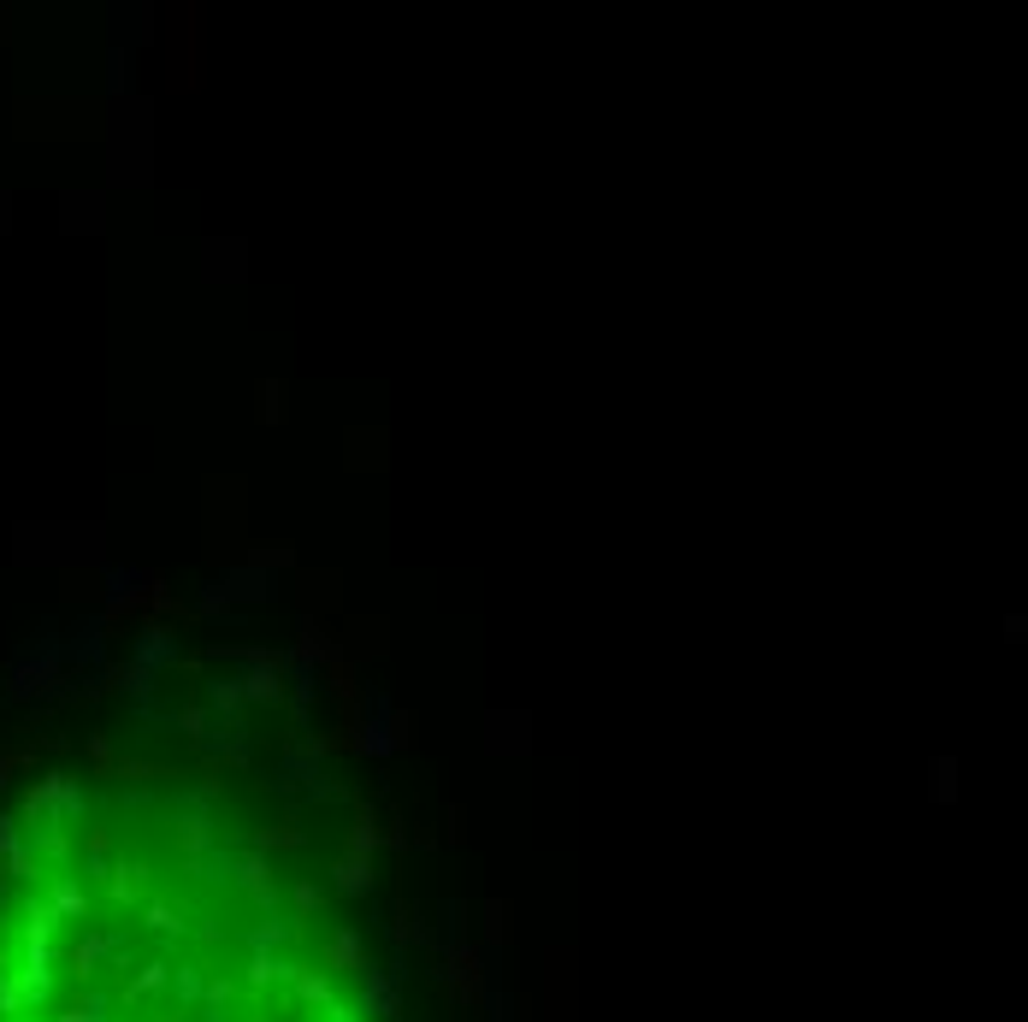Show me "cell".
<instances>
[{"instance_id":"1","label":"cell","mask_w":1028,"mask_h":1022,"mask_svg":"<svg viewBox=\"0 0 1028 1022\" xmlns=\"http://www.w3.org/2000/svg\"><path fill=\"white\" fill-rule=\"evenodd\" d=\"M0 1022H379V981L278 798L119 768L6 833Z\"/></svg>"}]
</instances>
